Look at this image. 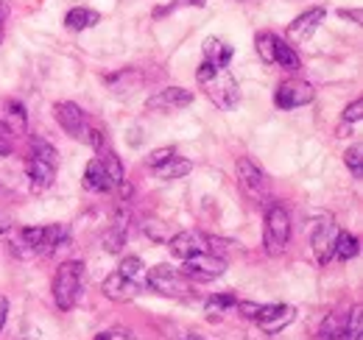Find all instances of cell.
<instances>
[{"mask_svg":"<svg viewBox=\"0 0 363 340\" xmlns=\"http://www.w3.org/2000/svg\"><path fill=\"white\" fill-rule=\"evenodd\" d=\"M143 232H145V237L148 240H154V243H168V232H165V223L162 220H145L143 223Z\"/></svg>","mask_w":363,"mask_h":340,"instance_id":"31","label":"cell"},{"mask_svg":"<svg viewBox=\"0 0 363 340\" xmlns=\"http://www.w3.org/2000/svg\"><path fill=\"white\" fill-rule=\"evenodd\" d=\"M126 279H132V282H137V285H143L145 288V273H148V268L143 265V259L140 256H126L123 262H121V268H118Z\"/></svg>","mask_w":363,"mask_h":340,"instance_id":"25","label":"cell"},{"mask_svg":"<svg viewBox=\"0 0 363 340\" xmlns=\"http://www.w3.org/2000/svg\"><path fill=\"white\" fill-rule=\"evenodd\" d=\"M216 73H218V67H216V64H210V62H204V64L199 67L196 79H199V84H207V81H210V79H213Z\"/></svg>","mask_w":363,"mask_h":340,"instance_id":"38","label":"cell"},{"mask_svg":"<svg viewBox=\"0 0 363 340\" xmlns=\"http://www.w3.org/2000/svg\"><path fill=\"white\" fill-rule=\"evenodd\" d=\"M98 159L104 162V170L109 173V178H112V184L118 187V184L123 181V165H121V159H118V154H115V151H106V154H101Z\"/></svg>","mask_w":363,"mask_h":340,"instance_id":"27","label":"cell"},{"mask_svg":"<svg viewBox=\"0 0 363 340\" xmlns=\"http://www.w3.org/2000/svg\"><path fill=\"white\" fill-rule=\"evenodd\" d=\"M274 64H279L282 70H288V73H296L302 64H299V56H296V50L291 47L288 42H282V40H277V50H274Z\"/></svg>","mask_w":363,"mask_h":340,"instance_id":"23","label":"cell"},{"mask_svg":"<svg viewBox=\"0 0 363 340\" xmlns=\"http://www.w3.org/2000/svg\"><path fill=\"white\" fill-rule=\"evenodd\" d=\"M6 126L9 131L14 134H23L26 126H28V118H26V109H23V103L20 101H6Z\"/></svg>","mask_w":363,"mask_h":340,"instance_id":"24","label":"cell"},{"mask_svg":"<svg viewBox=\"0 0 363 340\" xmlns=\"http://www.w3.org/2000/svg\"><path fill=\"white\" fill-rule=\"evenodd\" d=\"M0 26H3V8H0Z\"/></svg>","mask_w":363,"mask_h":340,"instance_id":"43","label":"cell"},{"mask_svg":"<svg viewBox=\"0 0 363 340\" xmlns=\"http://www.w3.org/2000/svg\"><path fill=\"white\" fill-rule=\"evenodd\" d=\"M31 154L37 157V159H43V162H50V165H56V148L43 140V137H31Z\"/></svg>","mask_w":363,"mask_h":340,"instance_id":"29","label":"cell"},{"mask_svg":"<svg viewBox=\"0 0 363 340\" xmlns=\"http://www.w3.org/2000/svg\"><path fill=\"white\" fill-rule=\"evenodd\" d=\"M95 340H135L129 332H101Z\"/></svg>","mask_w":363,"mask_h":340,"instance_id":"39","label":"cell"},{"mask_svg":"<svg viewBox=\"0 0 363 340\" xmlns=\"http://www.w3.org/2000/svg\"><path fill=\"white\" fill-rule=\"evenodd\" d=\"M235 304H238V296H232V293H221V296H213L207 298V312H229V310H235Z\"/></svg>","mask_w":363,"mask_h":340,"instance_id":"30","label":"cell"},{"mask_svg":"<svg viewBox=\"0 0 363 340\" xmlns=\"http://www.w3.org/2000/svg\"><path fill=\"white\" fill-rule=\"evenodd\" d=\"M227 271V259L213 251H201V254H193L187 259H182V276L184 279H193V282H210V279H218L224 276Z\"/></svg>","mask_w":363,"mask_h":340,"instance_id":"3","label":"cell"},{"mask_svg":"<svg viewBox=\"0 0 363 340\" xmlns=\"http://www.w3.org/2000/svg\"><path fill=\"white\" fill-rule=\"evenodd\" d=\"M361 251V240H358V234H350V232H338V240H335V254L341 262H350V259H355Z\"/></svg>","mask_w":363,"mask_h":340,"instance_id":"21","label":"cell"},{"mask_svg":"<svg viewBox=\"0 0 363 340\" xmlns=\"http://www.w3.org/2000/svg\"><path fill=\"white\" fill-rule=\"evenodd\" d=\"M190 103H193V92L184 86H168L148 98V109H154V112H179Z\"/></svg>","mask_w":363,"mask_h":340,"instance_id":"11","label":"cell"},{"mask_svg":"<svg viewBox=\"0 0 363 340\" xmlns=\"http://www.w3.org/2000/svg\"><path fill=\"white\" fill-rule=\"evenodd\" d=\"M104 84L109 86L115 95H132L135 89H140L143 84V73L135 67H126V70H118V73H109L104 79Z\"/></svg>","mask_w":363,"mask_h":340,"instance_id":"16","label":"cell"},{"mask_svg":"<svg viewBox=\"0 0 363 340\" xmlns=\"http://www.w3.org/2000/svg\"><path fill=\"white\" fill-rule=\"evenodd\" d=\"M101 23V14L92 11L87 6H79V8H70L67 17H65V26L70 31H87V28H95Z\"/></svg>","mask_w":363,"mask_h":340,"instance_id":"19","label":"cell"},{"mask_svg":"<svg viewBox=\"0 0 363 340\" xmlns=\"http://www.w3.org/2000/svg\"><path fill=\"white\" fill-rule=\"evenodd\" d=\"M145 285L162 296H171V298H187L190 296V285L187 279L182 276V271H174L168 265H157L145 273Z\"/></svg>","mask_w":363,"mask_h":340,"instance_id":"4","label":"cell"},{"mask_svg":"<svg viewBox=\"0 0 363 340\" xmlns=\"http://www.w3.org/2000/svg\"><path fill=\"white\" fill-rule=\"evenodd\" d=\"M6 318H9V301L0 296V329L6 327Z\"/></svg>","mask_w":363,"mask_h":340,"instance_id":"40","label":"cell"},{"mask_svg":"<svg viewBox=\"0 0 363 340\" xmlns=\"http://www.w3.org/2000/svg\"><path fill=\"white\" fill-rule=\"evenodd\" d=\"M324 17H327L324 8H318V6L316 8H308L305 14H299V17L288 26V40H291V42H308V40L316 34L318 26L324 23Z\"/></svg>","mask_w":363,"mask_h":340,"instance_id":"13","label":"cell"},{"mask_svg":"<svg viewBox=\"0 0 363 340\" xmlns=\"http://www.w3.org/2000/svg\"><path fill=\"white\" fill-rule=\"evenodd\" d=\"M53 115H56L59 126L65 128V134H70L73 140L87 137V118H84V112H82L79 103H73V101H62V103L53 106Z\"/></svg>","mask_w":363,"mask_h":340,"instance_id":"9","label":"cell"},{"mask_svg":"<svg viewBox=\"0 0 363 340\" xmlns=\"http://www.w3.org/2000/svg\"><path fill=\"white\" fill-rule=\"evenodd\" d=\"M316 98V89L308 84V81H299V79H291V81H282L277 86V106L279 109H299L305 103H311Z\"/></svg>","mask_w":363,"mask_h":340,"instance_id":"7","label":"cell"},{"mask_svg":"<svg viewBox=\"0 0 363 340\" xmlns=\"http://www.w3.org/2000/svg\"><path fill=\"white\" fill-rule=\"evenodd\" d=\"M204 62H210V64H216V67H227L229 59H232V47H227V45L221 42V40H207L204 42Z\"/></svg>","mask_w":363,"mask_h":340,"instance_id":"22","label":"cell"},{"mask_svg":"<svg viewBox=\"0 0 363 340\" xmlns=\"http://www.w3.org/2000/svg\"><path fill=\"white\" fill-rule=\"evenodd\" d=\"M344 159H347L350 170L355 173V178H361V176H363V148H361V145H352V148L344 154Z\"/></svg>","mask_w":363,"mask_h":340,"instance_id":"32","label":"cell"},{"mask_svg":"<svg viewBox=\"0 0 363 340\" xmlns=\"http://www.w3.org/2000/svg\"><path fill=\"white\" fill-rule=\"evenodd\" d=\"M335 240H338V226H335V220H333V217L318 220L311 246H313L316 259L321 265H327V262L333 259V254H335Z\"/></svg>","mask_w":363,"mask_h":340,"instance_id":"10","label":"cell"},{"mask_svg":"<svg viewBox=\"0 0 363 340\" xmlns=\"http://www.w3.org/2000/svg\"><path fill=\"white\" fill-rule=\"evenodd\" d=\"M207 98L218 106V109H235L238 106V101H240V92H238V81L232 79V73H229L227 67H218V73L207 81Z\"/></svg>","mask_w":363,"mask_h":340,"instance_id":"6","label":"cell"},{"mask_svg":"<svg viewBox=\"0 0 363 340\" xmlns=\"http://www.w3.org/2000/svg\"><path fill=\"white\" fill-rule=\"evenodd\" d=\"M238 178H240V184L249 190V193H260L263 190V184H266V176H263V170L257 168L252 159H238Z\"/></svg>","mask_w":363,"mask_h":340,"instance_id":"18","label":"cell"},{"mask_svg":"<svg viewBox=\"0 0 363 340\" xmlns=\"http://www.w3.org/2000/svg\"><path fill=\"white\" fill-rule=\"evenodd\" d=\"M179 6H204V0H177L171 8H179Z\"/></svg>","mask_w":363,"mask_h":340,"instance_id":"41","label":"cell"},{"mask_svg":"<svg viewBox=\"0 0 363 340\" xmlns=\"http://www.w3.org/2000/svg\"><path fill=\"white\" fill-rule=\"evenodd\" d=\"M82 293H84V262H79V259L62 262L56 271V279H53V298H56L59 310H73Z\"/></svg>","mask_w":363,"mask_h":340,"instance_id":"1","label":"cell"},{"mask_svg":"<svg viewBox=\"0 0 363 340\" xmlns=\"http://www.w3.org/2000/svg\"><path fill=\"white\" fill-rule=\"evenodd\" d=\"M294 318H296V310L291 304H266V307L257 310V318L255 321L260 324V329L266 335H277L288 324H294Z\"/></svg>","mask_w":363,"mask_h":340,"instance_id":"8","label":"cell"},{"mask_svg":"<svg viewBox=\"0 0 363 340\" xmlns=\"http://www.w3.org/2000/svg\"><path fill=\"white\" fill-rule=\"evenodd\" d=\"M20 240H23V246L31 254H50L65 240V226H59V223H53V226H37V229L31 226V229H23L20 232Z\"/></svg>","mask_w":363,"mask_h":340,"instance_id":"5","label":"cell"},{"mask_svg":"<svg viewBox=\"0 0 363 340\" xmlns=\"http://www.w3.org/2000/svg\"><path fill=\"white\" fill-rule=\"evenodd\" d=\"M257 53H260V59L266 62V64H274V50H277V37H274L272 31H263V34H257Z\"/></svg>","mask_w":363,"mask_h":340,"instance_id":"28","label":"cell"},{"mask_svg":"<svg viewBox=\"0 0 363 340\" xmlns=\"http://www.w3.org/2000/svg\"><path fill=\"white\" fill-rule=\"evenodd\" d=\"M171 157H177V151H174V148H157V151L148 157V168L151 170L160 168V165H162V162H168Z\"/></svg>","mask_w":363,"mask_h":340,"instance_id":"34","label":"cell"},{"mask_svg":"<svg viewBox=\"0 0 363 340\" xmlns=\"http://www.w3.org/2000/svg\"><path fill=\"white\" fill-rule=\"evenodd\" d=\"M291 243V217L282 207H269L266 212V229H263V246L272 256L282 254Z\"/></svg>","mask_w":363,"mask_h":340,"instance_id":"2","label":"cell"},{"mask_svg":"<svg viewBox=\"0 0 363 340\" xmlns=\"http://www.w3.org/2000/svg\"><path fill=\"white\" fill-rule=\"evenodd\" d=\"M168 249L177 259H187L193 254H201V251H210L207 249V237L201 232H179L174 237H168Z\"/></svg>","mask_w":363,"mask_h":340,"instance_id":"14","label":"cell"},{"mask_svg":"<svg viewBox=\"0 0 363 340\" xmlns=\"http://www.w3.org/2000/svg\"><path fill=\"white\" fill-rule=\"evenodd\" d=\"M190 170H193V165H190L187 159L171 157L168 162H162L160 168H154V176H157V178H162V181H174V178H184Z\"/></svg>","mask_w":363,"mask_h":340,"instance_id":"20","label":"cell"},{"mask_svg":"<svg viewBox=\"0 0 363 340\" xmlns=\"http://www.w3.org/2000/svg\"><path fill=\"white\" fill-rule=\"evenodd\" d=\"M363 118V103H361V98L358 101H352L347 109H344V123H358Z\"/></svg>","mask_w":363,"mask_h":340,"instance_id":"35","label":"cell"},{"mask_svg":"<svg viewBox=\"0 0 363 340\" xmlns=\"http://www.w3.org/2000/svg\"><path fill=\"white\" fill-rule=\"evenodd\" d=\"M11 154V131L6 123H0V157H9Z\"/></svg>","mask_w":363,"mask_h":340,"instance_id":"36","label":"cell"},{"mask_svg":"<svg viewBox=\"0 0 363 340\" xmlns=\"http://www.w3.org/2000/svg\"><path fill=\"white\" fill-rule=\"evenodd\" d=\"M235 310H238L243 318H252V321H255V318H257L260 304H252V301H238V304H235Z\"/></svg>","mask_w":363,"mask_h":340,"instance_id":"37","label":"cell"},{"mask_svg":"<svg viewBox=\"0 0 363 340\" xmlns=\"http://www.w3.org/2000/svg\"><path fill=\"white\" fill-rule=\"evenodd\" d=\"M101 243H104V249H106L109 254H118V251L123 249V243H126V229H121V226L106 229L104 237H101Z\"/></svg>","mask_w":363,"mask_h":340,"instance_id":"26","label":"cell"},{"mask_svg":"<svg viewBox=\"0 0 363 340\" xmlns=\"http://www.w3.org/2000/svg\"><path fill=\"white\" fill-rule=\"evenodd\" d=\"M84 187H87L90 193H109V190L115 187L112 178H109V173L104 170V162H101V159L87 162V170H84Z\"/></svg>","mask_w":363,"mask_h":340,"instance_id":"17","label":"cell"},{"mask_svg":"<svg viewBox=\"0 0 363 340\" xmlns=\"http://www.w3.org/2000/svg\"><path fill=\"white\" fill-rule=\"evenodd\" d=\"M104 296L109 298V301H118V304H126V301H132V298L140 296V290H143V285H137L132 279H126L121 271H115V273H109L106 279H104Z\"/></svg>","mask_w":363,"mask_h":340,"instance_id":"12","label":"cell"},{"mask_svg":"<svg viewBox=\"0 0 363 340\" xmlns=\"http://www.w3.org/2000/svg\"><path fill=\"white\" fill-rule=\"evenodd\" d=\"M6 232H9V220L0 215V234H6Z\"/></svg>","mask_w":363,"mask_h":340,"instance_id":"42","label":"cell"},{"mask_svg":"<svg viewBox=\"0 0 363 340\" xmlns=\"http://www.w3.org/2000/svg\"><path fill=\"white\" fill-rule=\"evenodd\" d=\"M26 173L31 178V190L34 193H43V190H48L53 184V178H56V165L31 157V159H26Z\"/></svg>","mask_w":363,"mask_h":340,"instance_id":"15","label":"cell"},{"mask_svg":"<svg viewBox=\"0 0 363 340\" xmlns=\"http://www.w3.org/2000/svg\"><path fill=\"white\" fill-rule=\"evenodd\" d=\"M87 140L92 142V148L98 151V157L106 154V151H112V148H109V137H106V131H101V128H90V131H87Z\"/></svg>","mask_w":363,"mask_h":340,"instance_id":"33","label":"cell"}]
</instances>
